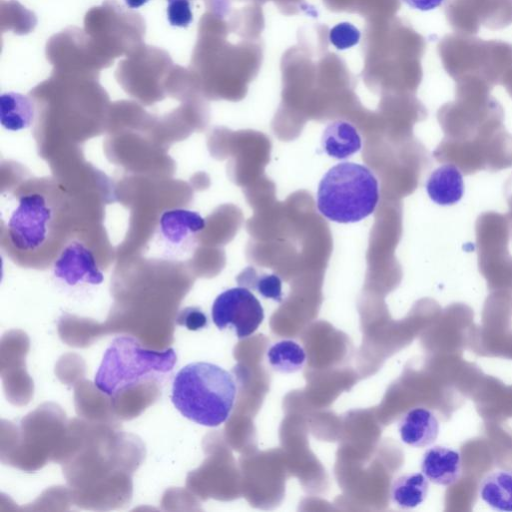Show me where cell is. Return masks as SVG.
<instances>
[{
	"label": "cell",
	"instance_id": "cell-1",
	"mask_svg": "<svg viewBox=\"0 0 512 512\" xmlns=\"http://www.w3.org/2000/svg\"><path fill=\"white\" fill-rule=\"evenodd\" d=\"M237 393L233 376L209 362H193L181 368L172 382L171 401L187 419L216 427L230 416Z\"/></svg>",
	"mask_w": 512,
	"mask_h": 512
},
{
	"label": "cell",
	"instance_id": "cell-2",
	"mask_svg": "<svg viewBox=\"0 0 512 512\" xmlns=\"http://www.w3.org/2000/svg\"><path fill=\"white\" fill-rule=\"evenodd\" d=\"M176 359L172 348L151 350L131 336H119L105 350L94 384L105 395L115 397L144 381L161 379L172 371Z\"/></svg>",
	"mask_w": 512,
	"mask_h": 512
},
{
	"label": "cell",
	"instance_id": "cell-3",
	"mask_svg": "<svg viewBox=\"0 0 512 512\" xmlns=\"http://www.w3.org/2000/svg\"><path fill=\"white\" fill-rule=\"evenodd\" d=\"M379 201V184L365 165L342 162L322 177L317 191V208L327 219L354 223L371 215Z\"/></svg>",
	"mask_w": 512,
	"mask_h": 512
},
{
	"label": "cell",
	"instance_id": "cell-4",
	"mask_svg": "<svg viewBox=\"0 0 512 512\" xmlns=\"http://www.w3.org/2000/svg\"><path fill=\"white\" fill-rule=\"evenodd\" d=\"M52 219L53 209L44 194L21 196L7 225L11 245L20 252L37 251L48 238Z\"/></svg>",
	"mask_w": 512,
	"mask_h": 512
},
{
	"label": "cell",
	"instance_id": "cell-5",
	"mask_svg": "<svg viewBox=\"0 0 512 512\" xmlns=\"http://www.w3.org/2000/svg\"><path fill=\"white\" fill-rule=\"evenodd\" d=\"M509 235L506 215L488 211L477 218L475 236L478 264L484 275L512 274V255L508 250Z\"/></svg>",
	"mask_w": 512,
	"mask_h": 512
},
{
	"label": "cell",
	"instance_id": "cell-6",
	"mask_svg": "<svg viewBox=\"0 0 512 512\" xmlns=\"http://www.w3.org/2000/svg\"><path fill=\"white\" fill-rule=\"evenodd\" d=\"M211 315L219 329L231 327L242 339L258 329L264 319V310L256 296L240 286L220 293L213 302Z\"/></svg>",
	"mask_w": 512,
	"mask_h": 512
},
{
	"label": "cell",
	"instance_id": "cell-7",
	"mask_svg": "<svg viewBox=\"0 0 512 512\" xmlns=\"http://www.w3.org/2000/svg\"><path fill=\"white\" fill-rule=\"evenodd\" d=\"M53 274L64 283L100 284L104 275L99 269L93 252L83 243L74 241L65 246L54 263Z\"/></svg>",
	"mask_w": 512,
	"mask_h": 512
},
{
	"label": "cell",
	"instance_id": "cell-8",
	"mask_svg": "<svg viewBox=\"0 0 512 512\" xmlns=\"http://www.w3.org/2000/svg\"><path fill=\"white\" fill-rule=\"evenodd\" d=\"M421 471L430 482L441 486H451L461 476V454L451 447L433 446L423 454Z\"/></svg>",
	"mask_w": 512,
	"mask_h": 512
},
{
	"label": "cell",
	"instance_id": "cell-9",
	"mask_svg": "<svg viewBox=\"0 0 512 512\" xmlns=\"http://www.w3.org/2000/svg\"><path fill=\"white\" fill-rule=\"evenodd\" d=\"M205 226V219L196 211L174 208L161 214L158 229L166 243L178 246L204 230Z\"/></svg>",
	"mask_w": 512,
	"mask_h": 512
},
{
	"label": "cell",
	"instance_id": "cell-10",
	"mask_svg": "<svg viewBox=\"0 0 512 512\" xmlns=\"http://www.w3.org/2000/svg\"><path fill=\"white\" fill-rule=\"evenodd\" d=\"M401 440L412 447L431 445L439 434V421L435 414L424 407L408 411L398 424Z\"/></svg>",
	"mask_w": 512,
	"mask_h": 512
},
{
	"label": "cell",
	"instance_id": "cell-11",
	"mask_svg": "<svg viewBox=\"0 0 512 512\" xmlns=\"http://www.w3.org/2000/svg\"><path fill=\"white\" fill-rule=\"evenodd\" d=\"M426 191L430 199L439 205L457 203L464 193L462 172L451 164L440 166L427 179Z\"/></svg>",
	"mask_w": 512,
	"mask_h": 512
},
{
	"label": "cell",
	"instance_id": "cell-12",
	"mask_svg": "<svg viewBox=\"0 0 512 512\" xmlns=\"http://www.w3.org/2000/svg\"><path fill=\"white\" fill-rule=\"evenodd\" d=\"M321 144L330 157L345 159L361 149L362 140L351 123L336 120L329 123L323 131Z\"/></svg>",
	"mask_w": 512,
	"mask_h": 512
},
{
	"label": "cell",
	"instance_id": "cell-13",
	"mask_svg": "<svg viewBox=\"0 0 512 512\" xmlns=\"http://www.w3.org/2000/svg\"><path fill=\"white\" fill-rule=\"evenodd\" d=\"M34 119V106L31 100L20 93L6 92L0 96V121L10 131L28 128Z\"/></svg>",
	"mask_w": 512,
	"mask_h": 512
},
{
	"label": "cell",
	"instance_id": "cell-14",
	"mask_svg": "<svg viewBox=\"0 0 512 512\" xmlns=\"http://www.w3.org/2000/svg\"><path fill=\"white\" fill-rule=\"evenodd\" d=\"M479 496L491 508L512 511V472L497 470L487 474L480 483Z\"/></svg>",
	"mask_w": 512,
	"mask_h": 512
},
{
	"label": "cell",
	"instance_id": "cell-15",
	"mask_svg": "<svg viewBox=\"0 0 512 512\" xmlns=\"http://www.w3.org/2000/svg\"><path fill=\"white\" fill-rule=\"evenodd\" d=\"M428 479L423 473H407L397 477L391 486V499L400 508L419 506L427 497Z\"/></svg>",
	"mask_w": 512,
	"mask_h": 512
},
{
	"label": "cell",
	"instance_id": "cell-16",
	"mask_svg": "<svg viewBox=\"0 0 512 512\" xmlns=\"http://www.w3.org/2000/svg\"><path fill=\"white\" fill-rule=\"evenodd\" d=\"M267 361L277 372L290 374L301 370L306 361L302 346L293 340L274 343L267 350Z\"/></svg>",
	"mask_w": 512,
	"mask_h": 512
},
{
	"label": "cell",
	"instance_id": "cell-17",
	"mask_svg": "<svg viewBox=\"0 0 512 512\" xmlns=\"http://www.w3.org/2000/svg\"><path fill=\"white\" fill-rule=\"evenodd\" d=\"M237 282L244 287L256 290L265 298L282 300V282L275 274L258 273L256 269L248 267L239 274Z\"/></svg>",
	"mask_w": 512,
	"mask_h": 512
},
{
	"label": "cell",
	"instance_id": "cell-18",
	"mask_svg": "<svg viewBox=\"0 0 512 512\" xmlns=\"http://www.w3.org/2000/svg\"><path fill=\"white\" fill-rule=\"evenodd\" d=\"M359 29L349 22H340L329 31V41L338 50H346L360 41Z\"/></svg>",
	"mask_w": 512,
	"mask_h": 512
},
{
	"label": "cell",
	"instance_id": "cell-19",
	"mask_svg": "<svg viewBox=\"0 0 512 512\" xmlns=\"http://www.w3.org/2000/svg\"><path fill=\"white\" fill-rule=\"evenodd\" d=\"M167 19L172 26L187 27L193 20L189 0H167Z\"/></svg>",
	"mask_w": 512,
	"mask_h": 512
},
{
	"label": "cell",
	"instance_id": "cell-20",
	"mask_svg": "<svg viewBox=\"0 0 512 512\" xmlns=\"http://www.w3.org/2000/svg\"><path fill=\"white\" fill-rule=\"evenodd\" d=\"M178 323L189 330H197L206 326L207 317L202 310L196 307H187L178 315Z\"/></svg>",
	"mask_w": 512,
	"mask_h": 512
},
{
	"label": "cell",
	"instance_id": "cell-21",
	"mask_svg": "<svg viewBox=\"0 0 512 512\" xmlns=\"http://www.w3.org/2000/svg\"><path fill=\"white\" fill-rule=\"evenodd\" d=\"M406 5L420 11L433 10L444 2V0H402Z\"/></svg>",
	"mask_w": 512,
	"mask_h": 512
},
{
	"label": "cell",
	"instance_id": "cell-22",
	"mask_svg": "<svg viewBox=\"0 0 512 512\" xmlns=\"http://www.w3.org/2000/svg\"><path fill=\"white\" fill-rule=\"evenodd\" d=\"M505 197L509 207V211L506 214V217L508 219L510 234L512 236V175L505 183Z\"/></svg>",
	"mask_w": 512,
	"mask_h": 512
},
{
	"label": "cell",
	"instance_id": "cell-23",
	"mask_svg": "<svg viewBox=\"0 0 512 512\" xmlns=\"http://www.w3.org/2000/svg\"><path fill=\"white\" fill-rule=\"evenodd\" d=\"M149 0H125L126 5L129 8H139L142 5L146 4Z\"/></svg>",
	"mask_w": 512,
	"mask_h": 512
}]
</instances>
